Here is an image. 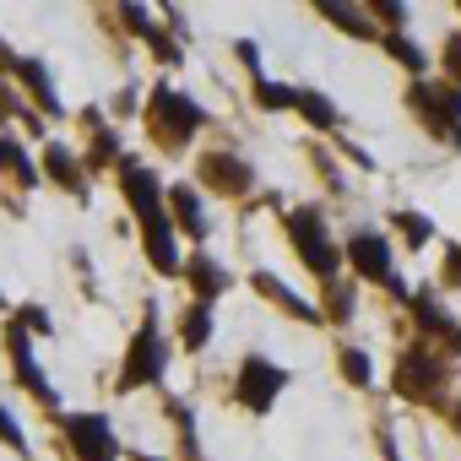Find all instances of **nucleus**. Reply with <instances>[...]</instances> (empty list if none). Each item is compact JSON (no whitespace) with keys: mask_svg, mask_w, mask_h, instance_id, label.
I'll use <instances>...</instances> for the list:
<instances>
[{"mask_svg":"<svg viewBox=\"0 0 461 461\" xmlns=\"http://www.w3.org/2000/svg\"><path fill=\"white\" fill-rule=\"evenodd\" d=\"M212 331H217V321H212V304H185L179 310V342H185V353H201L206 342H212Z\"/></svg>","mask_w":461,"mask_h":461,"instance_id":"obj_22","label":"nucleus"},{"mask_svg":"<svg viewBox=\"0 0 461 461\" xmlns=\"http://www.w3.org/2000/svg\"><path fill=\"white\" fill-rule=\"evenodd\" d=\"M380 50H385L412 82H429V66H434V60H429V50H423L412 33H380Z\"/></svg>","mask_w":461,"mask_h":461,"instance_id":"obj_20","label":"nucleus"},{"mask_svg":"<svg viewBox=\"0 0 461 461\" xmlns=\"http://www.w3.org/2000/svg\"><path fill=\"white\" fill-rule=\"evenodd\" d=\"M163 369H168V337L158 326V299L141 304V326L131 331V348L120 358V396L131 391H147V385H163Z\"/></svg>","mask_w":461,"mask_h":461,"instance_id":"obj_4","label":"nucleus"},{"mask_svg":"<svg viewBox=\"0 0 461 461\" xmlns=\"http://www.w3.org/2000/svg\"><path fill=\"white\" fill-rule=\"evenodd\" d=\"M337 369H342V380H348L353 391H364V385L375 380V358H369L364 348H353V342H342V348H337Z\"/></svg>","mask_w":461,"mask_h":461,"instance_id":"obj_27","label":"nucleus"},{"mask_svg":"<svg viewBox=\"0 0 461 461\" xmlns=\"http://www.w3.org/2000/svg\"><path fill=\"white\" fill-rule=\"evenodd\" d=\"M412 321H418V342L423 348H434V353H445V358H461V321L439 304V294L434 288H412Z\"/></svg>","mask_w":461,"mask_h":461,"instance_id":"obj_9","label":"nucleus"},{"mask_svg":"<svg viewBox=\"0 0 461 461\" xmlns=\"http://www.w3.org/2000/svg\"><path fill=\"white\" fill-rule=\"evenodd\" d=\"M396 396H407V402H418V407H445V385H450V358L445 353H434V348H423V342H412V348H402V358H396Z\"/></svg>","mask_w":461,"mask_h":461,"instance_id":"obj_6","label":"nucleus"},{"mask_svg":"<svg viewBox=\"0 0 461 461\" xmlns=\"http://www.w3.org/2000/svg\"><path fill=\"white\" fill-rule=\"evenodd\" d=\"M168 407V423H174V434H179V450H185V461H201V445H195V412L185 407V402H163Z\"/></svg>","mask_w":461,"mask_h":461,"instance_id":"obj_28","label":"nucleus"},{"mask_svg":"<svg viewBox=\"0 0 461 461\" xmlns=\"http://www.w3.org/2000/svg\"><path fill=\"white\" fill-rule=\"evenodd\" d=\"M234 55L245 60V71H250V82H256V77H261V50H256V39H240V44H234Z\"/></svg>","mask_w":461,"mask_h":461,"instance_id":"obj_35","label":"nucleus"},{"mask_svg":"<svg viewBox=\"0 0 461 461\" xmlns=\"http://www.w3.org/2000/svg\"><path fill=\"white\" fill-rule=\"evenodd\" d=\"M185 283H190L195 304H217V299L228 294V283H234V277L222 272V261H217L212 250H190V256H185Z\"/></svg>","mask_w":461,"mask_h":461,"instance_id":"obj_16","label":"nucleus"},{"mask_svg":"<svg viewBox=\"0 0 461 461\" xmlns=\"http://www.w3.org/2000/svg\"><path fill=\"white\" fill-rule=\"evenodd\" d=\"M439 288L461 294V245H445V261H439Z\"/></svg>","mask_w":461,"mask_h":461,"instance_id":"obj_34","label":"nucleus"},{"mask_svg":"<svg viewBox=\"0 0 461 461\" xmlns=\"http://www.w3.org/2000/svg\"><path fill=\"white\" fill-rule=\"evenodd\" d=\"M168 217H174V228L195 245V250H206V234H212V217H206V206H201V190L195 185H168Z\"/></svg>","mask_w":461,"mask_h":461,"instance_id":"obj_14","label":"nucleus"},{"mask_svg":"<svg viewBox=\"0 0 461 461\" xmlns=\"http://www.w3.org/2000/svg\"><path fill=\"white\" fill-rule=\"evenodd\" d=\"M391 228H396V234H402V245H407V250H418V256H423V250L434 245V222H429L423 212H412V206L391 212Z\"/></svg>","mask_w":461,"mask_h":461,"instance_id":"obj_26","label":"nucleus"},{"mask_svg":"<svg viewBox=\"0 0 461 461\" xmlns=\"http://www.w3.org/2000/svg\"><path fill=\"white\" fill-rule=\"evenodd\" d=\"M407 109H412V120H418L434 141H445V147L461 152V87H450V82H439V77L407 82Z\"/></svg>","mask_w":461,"mask_h":461,"instance_id":"obj_5","label":"nucleus"},{"mask_svg":"<svg viewBox=\"0 0 461 461\" xmlns=\"http://www.w3.org/2000/svg\"><path fill=\"white\" fill-rule=\"evenodd\" d=\"M315 12H321L326 23H337L348 39H358V44H380V33L369 28V6H348V0H315Z\"/></svg>","mask_w":461,"mask_h":461,"instance_id":"obj_19","label":"nucleus"},{"mask_svg":"<svg viewBox=\"0 0 461 461\" xmlns=\"http://www.w3.org/2000/svg\"><path fill=\"white\" fill-rule=\"evenodd\" d=\"M369 23H385L380 33H407L412 6H402V0H375V6H369Z\"/></svg>","mask_w":461,"mask_h":461,"instance_id":"obj_29","label":"nucleus"},{"mask_svg":"<svg viewBox=\"0 0 461 461\" xmlns=\"http://www.w3.org/2000/svg\"><path fill=\"white\" fill-rule=\"evenodd\" d=\"M114 17L125 23V33H131V39H141V44H147V33H152V12H147V6H136V0H125V6H120Z\"/></svg>","mask_w":461,"mask_h":461,"instance_id":"obj_31","label":"nucleus"},{"mask_svg":"<svg viewBox=\"0 0 461 461\" xmlns=\"http://www.w3.org/2000/svg\"><path fill=\"white\" fill-rule=\"evenodd\" d=\"M342 256H348V267H353L358 283H380L385 288L396 277V267H391V234H380V228H353Z\"/></svg>","mask_w":461,"mask_h":461,"instance_id":"obj_12","label":"nucleus"},{"mask_svg":"<svg viewBox=\"0 0 461 461\" xmlns=\"http://www.w3.org/2000/svg\"><path fill=\"white\" fill-rule=\"evenodd\" d=\"M439 71H445V82H450V87H461V28L439 44Z\"/></svg>","mask_w":461,"mask_h":461,"instance_id":"obj_32","label":"nucleus"},{"mask_svg":"<svg viewBox=\"0 0 461 461\" xmlns=\"http://www.w3.org/2000/svg\"><path fill=\"white\" fill-rule=\"evenodd\" d=\"M310 131H326V136H337L342 131V109L326 98V93H315V87H299V109H294Z\"/></svg>","mask_w":461,"mask_h":461,"instance_id":"obj_21","label":"nucleus"},{"mask_svg":"<svg viewBox=\"0 0 461 461\" xmlns=\"http://www.w3.org/2000/svg\"><path fill=\"white\" fill-rule=\"evenodd\" d=\"M250 288H256L267 304H277L283 315H294V321H304V326H326V321H321V310H315L310 299H299L283 277H272V272H261V267H256V272H250Z\"/></svg>","mask_w":461,"mask_h":461,"instance_id":"obj_17","label":"nucleus"},{"mask_svg":"<svg viewBox=\"0 0 461 461\" xmlns=\"http://www.w3.org/2000/svg\"><path fill=\"white\" fill-rule=\"evenodd\" d=\"M0 174H12L17 179V190H33L44 174L33 168V158H28V147L17 141V136H0Z\"/></svg>","mask_w":461,"mask_h":461,"instance_id":"obj_23","label":"nucleus"},{"mask_svg":"<svg viewBox=\"0 0 461 461\" xmlns=\"http://www.w3.org/2000/svg\"><path fill=\"white\" fill-rule=\"evenodd\" d=\"M12 77H17V87L28 93V104H33L39 114H50V120H60V114H66V104H60V93H55V77H50V66H44V60L23 55Z\"/></svg>","mask_w":461,"mask_h":461,"instance_id":"obj_15","label":"nucleus"},{"mask_svg":"<svg viewBox=\"0 0 461 461\" xmlns=\"http://www.w3.org/2000/svg\"><path fill=\"white\" fill-rule=\"evenodd\" d=\"M283 228H288L294 256L304 261V272H310L321 288L342 277V261H348V256H342V245H337V234H331V222H326L321 206H310V201L288 206V212H283Z\"/></svg>","mask_w":461,"mask_h":461,"instance_id":"obj_2","label":"nucleus"},{"mask_svg":"<svg viewBox=\"0 0 461 461\" xmlns=\"http://www.w3.org/2000/svg\"><path fill=\"white\" fill-rule=\"evenodd\" d=\"M141 125H147V141H152L158 152H185V147L195 141V131L206 125V109H201L190 93H179V87H168V82H152L147 109H141Z\"/></svg>","mask_w":461,"mask_h":461,"instance_id":"obj_3","label":"nucleus"},{"mask_svg":"<svg viewBox=\"0 0 461 461\" xmlns=\"http://www.w3.org/2000/svg\"><path fill=\"white\" fill-rule=\"evenodd\" d=\"M456 12H461V6H456Z\"/></svg>","mask_w":461,"mask_h":461,"instance_id":"obj_37","label":"nucleus"},{"mask_svg":"<svg viewBox=\"0 0 461 461\" xmlns=\"http://www.w3.org/2000/svg\"><path fill=\"white\" fill-rule=\"evenodd\" d=\"M288 369L277 364V358H267V353H245L240 358V375H234V402L250 412V418H267L272 407H277V396L288 391Z\"/></svg>","mask_w":461,"mask_h":461,"instance_id":"obj_7","label":"nucleus"},{"mask_svg":"<svg viewBox=\"0 0 461 461\" xmlns=\"http://www.w3.org/2000/svg\"><path fill=\"white\" fill-rule=\"evenodd\" d=\"M44 179H50L55 190H66V195H77L82 206H87V195H93V185H87V158H82L77 147H66V141H44Z\"/></svg>","mask_w":461,"mask_h":461,"instance_id":"obj_13","label":"nucleus"},{"mask_svg":"<svg viewBox=\"0 0 461 461\" xmlns=\"http://www.w3.org/2000/svg\"><path fill=\"white\" fill-rule=\"evenodd\" d=\"M0 310H12V304H6V299H0Z\"/></svg>","mask_w":461,"mask_h":461,"instance_id":"obj_36","label":"nucleus"},{"mask_svg":"<svg viewBox=\"0 0 461 461\" xmlns=\"http://www.w3.org/2000/svg\"><path fill=\"white\" fill-rule=\"evenodd\" d=\"M114 179H120V195H125V206H131V217H136V228H141V256H147V267L158 272V277H185V256H179V228H174V217H168V190H163V174L152 168V163H141V158H120V168H114Z\"/></svg>","mask_w":461,"mask_h":461,"instance_id":"obj_1","label":"nucleus"},{"mask_svg":"<svg viewBox=\"0 0 461 461\" xmlns=\"http://www.w3.org/2000/svg\"><path fill=\"white\" fill-rule=\"evenodd\" d=\"M250 98H256L261 114H288V109H299V87H294V82H272V77H256V82H250Z\"/></svg>","mask_w":461,"mask_h":461,"instance_id":"obj_24","label":"nucleus"},{"mask_svg":"<svg viewBox=\"0 0 461 461\" xmlns=\"http://www.w3.org/2000/svg\"><path fill=\"white\" fill-rule=\"evenodd\" d=\"M0 445H12L17 456H28L33 445H28V434H23V423L12 418V407H0Z\"/></svg>","mask_w":461,"mask_h":461,"instance_id":"obj_33","label":"nucleus"},{"mask_svg":"<svg viewBox=\"0 0 461 461\" xmlns=\"http://www.w3.org/2000/svg\"><path fill=\"white\" fill-rule=\"evenodd\" d=\"M195 185H206L222 201H245L256 190V168H250V158H234V152H201L195 158Z\"/></svg>","mask_w":461,"mask_h":461,"instance_id":"obj_10","label":"nucleus"},{"mask_svg":"<svg viewBox=\"0 0 461 461\" xmlns=\"http://www.w3.org/2000/svg\"><path fill=\"white\" fill-rule=\"evenodd\" d=\"M353 310H358V288H353V283L337 277V283L321 288V321H326V326H348Z\"/></svg>","mask_w":461,"mask_h":461,"instance_id":"obj_25","label":"nucleus"},{"mask_svg":"<svg viewBox=\"0 0 461 461\" xmlns=\"http://www.w3.org/2000/svg\"><path fill=\"white\" fill-rule=\"evenodd\" d=\"M60 434H66V445L77 450V461H114V456H120L114 423H109L104 412H60Z\"/></svg>","mask_w":461,"mask_h":461,"instance_id":"obj_11","label":"nucleus"},{"mask_svg":"<svg viewBox=\"0 0 461 461\" xmlns=\"http://www.w3.org/2000/svg\"><path fill=\"white\" fill-rule=\"evenodd\" d=\"M82 125L93 131V141H87V152H82L87 168H120V158H125V152H120V131L104 120V109H82Z\"/></svg>","mask_w":461,"mask_h":461,"instance_id":"obj_18","label":"nucleus"},{"mask_svg":"<svg viewBox=\"0 0 461 461\" xmlns=\"http://www.w3.org/2000/svg\"><path fill=\"white\" fill-rule=\"evenodd\" d=\"M12 321H17L28 337H55V321H50V310H44V304H17V310H12Z\"/></svg>","mask_w":461,"mask_h":461,"instance_id":"obj_30","label":"nucleus"},{"mask_svg":"<svg viewBox=\"0 0 461 461\" xmlns=\"http://www.w3.org/2000/svg\"><path fill=\"white\" fill-rule=\"evenodd\" d=\"M6 364H12V380L44 407V412H60V391L50 385V375H44V364L33 358V337L17 326V321H6Z\"/></svg>","mask_w":461,"mask_h":461,"instance_id":"obj_8","label":"nucleus"}]
</instances>
